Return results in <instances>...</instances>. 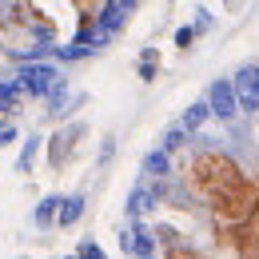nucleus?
I'll return each mask as SVG.
<instances>
[{
	"instance_id": "1",
	"label": "nucleus",
	"mask_w": 259,
	"mask_h": 259,
	"mask_svg": "<svg viewBox=\"0 0 259 259\" xmlns=\"http://www.w3.org/2000/svg\"><path fill=\"white\" fill-rule=\"evenodd\" d=\"M16 80H20V88L32 92V96H52V88L60 84L56 68H48V64H20Z\"/></svg>"
},
{
	"instance_id": "2",
	"label": "nucleus",
	"mask_w": 259,
	"mask_h": 259,
	"mask_svg": "<svg viewBox=\"0 0 259 259\" xmlns=\"http://www.w3.org/2000/svg\"><path fill=\"white\" fill-rule=\"evenodd\" d=\"M231 88H235V104L243 112H259V68L255 64L239 68L235 80H231Z\"/></svg>"
},
{
	"instance_id": "3",
	"label": "nucleus",
	"mask_w": 259,
	"mask_h": 259,
	"mask_svg": "<svg viewBox=\"0 0 259 259\" xmlns=\"http://www.w3.org/2000/svg\"><path fill=\"white\" fill-rule=\"evenodd\" d=\"M207 108H211V116H220V120H231V116L239 112L231 80H215V84L207 88Z\"/></svg>"
},
{
	"instance_id": "4",
	"label": "nucleus",
	"mask_w": 259,
	"mask_h": 259,
	"mask_svg": "<svg viewBox=\"0 0 259 259\" xmlns=\"http://www.w3.org/2000/svg\"><path fill=\"white\" fill-rule=\"evenodd\" d=\"M124 20H128V4H124V0H108L104 12H100V20H96V28L100 32H116Z\"/></svg>"
},
{
	"instance_id": "5",
	"label": "nucleus",
	"mask_w": 259,
	"mask_h": 259,
	"mask_svg": "<svg viewBox=\"0 0 259 259\" xmlns=\"http://www.w3.org/2000/svg\"><path fill=\"white\" fill-rule=\"evenodd\" d=\"M80 215H84V195H68V199H60V215H56V220H60L64 227H72Z\"/></svg>"
},
{
	"instance_id": "6",
	"label": "nucleus",
	"mask_w": 259,
	"mask_h": 259,
	"mask_svg": "<svg viewBox=\"0 0 259 259\" xmlns=\"http://www.w3.org/2000/svg\"><path fill=\"white\" fill-rule=\"evenodd\" d=\"M211 116V108H207V100H199V104H192L188 112H184V120H180V128L184 132H195V128H203V120Z\"/></svg>"
},
{
	"instance_id": "7",
	"label": "nucleus",
	"mask_w": 259,
	"mask_h": 259,
	"mask_svg": "<svg viewBox=\"0 0 259 259\" xmlns=\"http://www.w3.org/2000/svg\"><path fill=\"white\" fill-rule=\"evenodd\" d=\"M132 251H136L140 259H152V251H156V235L144 231V227H136V231H132Z\"/></svg>"
},
{
	"instance_id": "8",
	"label": "nucleus",
	"mask_w": 259,
	"mask_h": 259,
	"mask_svg": "<svg viewBox=\"0 0 259 259\" xmlns=\"http://www.w3.org/2000/svg\"><path fill=\"white\" fill-rule=\"evenodd\" d=\"M144 171H148V176H167V171H171V160H167V152H163V148L148 152V156H144Z\"/></svg>"
},
{
	"instance_id": "9",
	"label": "nucleus",
	"mask_w": 259,
	"mask_h": 259,
	"mask_svg": "<svg viewBox=\"0 0 259 259\" xmlns=\"http://www.w3.org/2000/svg\"><path fill=\"white\" fill-rule=\"evenodd\" d=\"M56 215H60V195H48V199H40V207H36V224L48 227Z\"/></svg>"
},
{
	"instance_id": "10",
	"label": "nucleus",
	"mask_w": 259,
	"mask_h": 259,
	"mask_svg": "<svg viewBox=\"0 0 259 259\" xmlns=\"http://www.w3.org/2000/svg\"><path fill=\"white\" fill-rule=\"evenodd\" d=\"M36 152H40V140H24V148H20V163H16V167H20V171H32V163H36Z\"/></svg>"
},
{
	"instance_id": "11",
	"label": "nucleus",
	"mask_w": 259,
	"mask_h": 259,
	"mask_svg": "<svg viewBox=\"0 0 259 259\" xmlns=\"http://www.w3.org/2000/svg\"><path fill=\"white\" fill-rule=\"evenodd\" d=\"M148 207H152V192H140V188H136L132 199H128V215L136 220V215H140V211H148Z\"/></svg>"
},
{
	"instance_id": "12",
	"label": "nucleus",
	"mask_w": 259,
	"mask_h": 259,
	"mask_svg": "<svg viewBox=\"0 0 259 259\" xmlns=\"http://www.w3.org/2000/svg\"><path fill=\"white\" fill-rule=\"evenodd\" d=\"M184 136H188V132L180 128V124H176V128H167V136H163V152H171V148H180V144H184Z\"/></svg>"
},
{
	"instance_id": "13",
	"label": "nucleus",
	"mask_w": 259,
	"mask_h": 259,
	"mask_svg": "<svg viewBox=\"0 0 259 259\" xmlns=\"http://www.w3.org/2000/svg\"><path fill=\"white\" fill-rule=\"evenodd\" d=\"M195 40V28L192 24H188V28H180V32H176V44H180V48H188V44H192Z\"/></svg>"
},
{
	"instance_id": "14",
	"label": "nucleus",
	"mask_w": 259,
	"mask_h": 259,
	"mask_svg": "<svg viewBox=\"0 0 259 259\" xmlns=\"http://www.w3.org/2000/svg\"><path fill=\"white\" fill-rule=\"evenodd\" d=\"M80 259H104V251H100L96 243H84V247H80Z\"/></svg>"
},
{
	"instance_id": "15",
	"label": "nucleus",
	"mask_w": 259,
	"mask_h": 259,
	"mask_svg": "<svg viewBox=\"0 0 259 259\" xmlns=\"http://www.w3.org/2000/svg\"><path fill=\"white\" fill-rule=\"evenodd\" d=\"M16 100V84H0V104H12Z\"/></svg>"
},
{
	"instance_id": "16",
	"label": "nucleus",
	"mask_w": 259,
	"mask_h": 259,
	"mask_svg": "<svg viewBox=\"0 0 259 259\" xmlns=\"http://www.w3.org/2000/svg\"><path fill=\"white\" fill-rule=\"evenodd\" d=\"M156 68H160V64H148V60H140V76H144V80H156Z\"/></svg>"
},
{
	"instance_id": "17",
	"label": "nucleus",
	"mask_w": 259,
	"mask_h": 259,
	"mask_svg": "<svg viewBox=\"0 0 259 259\" xmlns=\"http://www.w3.org/2000/svg\"><path fill=\"white\" fill-rule=\"evenodd\" d=\"M124 4H128V8H132V4H136V0H124Z\"/></svg>"
},
{
	"instance_id": "18",
	"label": "nucleus",
	"mask_w": 259,
	"mask_h": 259,
	"mask_svg": "<svg viewBox=\"0 0 259 259\" xmlns=\"http://www.w3.org/2000/svg\"><path fill=\"white\" fill-rule=\"evenodd\" d=\"M72 259H80V255H72Z\"/></svg>"
},
{
	"instance_id": "19",
	"label": "nucleus",
	"mask_w": 259,
	"mask_h": 259,
	"mask_svg": "<svg viewBox=\"0 0 259 259\" xmlns=\"http://www.w3.org/2000/svg\"><path fill=\"white\" fill-rule=\"evenodd\" d=\"M152 259H156V255H152Z\"/></svg>"
}]
</instances>
